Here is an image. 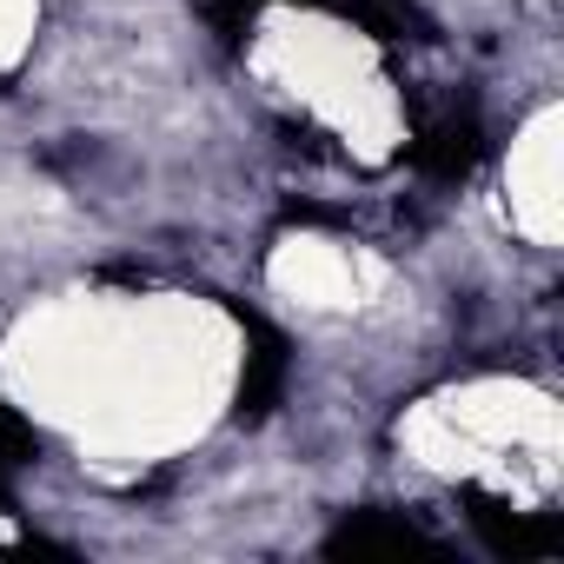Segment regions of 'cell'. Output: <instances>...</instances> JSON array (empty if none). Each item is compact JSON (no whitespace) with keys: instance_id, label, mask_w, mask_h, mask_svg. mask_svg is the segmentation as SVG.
<instances>
[{"instance_id":"1","label":"cell","mask_w":564,"mask_h":564,"mask_svg":"<svg viewBox=\"0 0 564 564\" xmlns=\"http://www.w3.org/2000/svg\"><path fill=\"white\" fill-rule=\"evenodd\" d=\"M478 153H485V127H478L471 107L438 113V120L419 133V147H412V160H419L432 180H465V173L478 166Z\"/></svg>"},{"instance_id":"2","label":"cell","mask_w":564,"mask_h":564,"mask_svg":"<svg viewBox=\"0 0 564 564\" xmlns=\"http://www.w3.org/2000/svg\"><path fill=\"white\" fill-rule=\"evenodd\" d=\"M465 505H471V524L485 531V544L498 557H551L557 551V524L551 518H524V511H511V505H498L485 491H465Z\"/></svg>"},{"instance_id":"3","label":"cell","mask_w":564,"mask_h":564,"mask_svg":"<svg viewBox=\"0 0 564 564\" xmlns=\"http://www.w3.org/2000/svg\"><path fill=\"white\" fill-rule=\"evenodd\" d=\"M246 333H252V352H246V379H239V419H265L279 386H286V339L252 313H246Z\"/></svg>"},{"instance_id":"4","label":"cell","mask_w":564,"mask_h":564,"mask_svg":"<svg viewBox=\"0 0 564 564\" xmlns=\"http://www.w3.org/2000/svg\"><path fill=\"white\" fill-rule=\"evenodd\" d=\"M405 551H432V544L405 518H386V511H352L333 531V557H405Z\"/></svg>"},{"instance_id":"5","label":"cell","mask_w":564,"mask_h":564,"mask_svg":"<svg viewBox=\"0 0 564 564\" xmlns=\"http://www.w3.org/2000/svg\"><path fill=\"white\" fill-rule=\"evenodd\" d=\"M34 452V425L28 419H14L8 405H0V465H21Z\"/></svg>"}]
</instances>
